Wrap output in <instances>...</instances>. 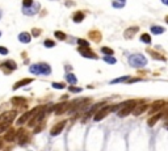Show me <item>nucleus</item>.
Here are the masks:
<instances>
[{
	"label": "nucleus",
	"instance_id": "nucleus-1",
	"mask_svg": "<svg viewBox=\"0 0 168 151\" xmlns=\"http://www.w3.org/2000/svg\"><path fill=\"white\" fill-rule=\"evenodd\" d=\"M129 65L134 68L145 67V66L147 65V59H146V57L143 55V54H139V53L131 54L129 57Z\"/></svg>",
	"mask_w": 168,
	"mask_h": 151
},
{
	"label": "nucleus",
	"instance_id": "nucleus-2",
	"mask_svg": "<svg viewBox=\"0 0 168 151\" xmlns=\"http://www.w3.org/2000/svg\"><path fill=\"white\" fill-rule=\"evenodd\" d=\"M30 72L33 75H50L51 74V67L47 63H36L29 67Z\"/></svg>",
	"mask_w": 168,
	"mask_h": 151
},
{
	"label": "nucleus",
	"instance_id": "nucleus-3",
	"mask_svg": "<svg viewBox=\"0 0 168 151\" xmlns=\"http://www.w3.org/2000/svg\"><path fill=\"white\" fill-rule=\"evenodd\" d=\"M135 105H137V101L135 100H130V101H127L126 102V105H125L124 108H121L120 112H118V117H126V116H129L130 113H133V109L135 108Z\"/></svg>",
	"mask_w": 168,
	"mask_h": 151
},
{
	"label": "nucleus",
	"instance_id": "nucleus-4",
	"mask_svg": "<svg viewBox=\"0 0 168 151\" xmlns=\"http://www.w3.org/2000/svg\"><path fill=\"white\" fill-rule=\"evenodd\" d=\"M41 108H42V107H36V108H33L32 110L25 112V113H24V114L20 117L19 120H17V125H20V126H21V125H23V123H25L26 121H28V120L30 118V117H33L36 113H37V112L41 110Z\"/></svg>",
	"mask_w": 168,
	"mask_h": 151
},
{
	"label": "nucleus",
	"instance_id": "nucleus-5",
	"mask_svg": "<svg viewBox=\"0 0 168 151\" xmlns=\"http://www.w3.org/2000/svg\"><path fill=\"white\" fill-rule=\"evenodd\" d=\"M39 8H41V4L37 1H33L32 5H29V7H23V13L25 15V16H34L36 13H38L39 12Z\"/></svg>",
	"mask_w": 168,
	"mask_h": 151
},
{
	"label": "nucleus",
	"instance_id": "nucleus-6",
	"mask_svg": "<svg viewBox=\"0 0 168 151\" xmlns=\"http://www.w3.org/2000/svg\"><path fill=\"white\" fill-rule=\"evenodd\" d=\"M78 51H79V54H80V55L84 57V58H91V59H97V58H99V57H97V54L89 49V46H88V47L79 46L78 47Z\"/></svg>",
	"mask_w": 168,
	"mask_h": 151
},
{
	"label": "nucleus",
	"instance_id": "nucleus-7",
	"mask_svg": "<svg viewBox=\"0 0 168 151\" xmlns=\"http://www.w3.org/2000/svg\"><path fill=\"white\" fill-rule=\"evenodd\" d=\"M66 123H67V121H60V122H58L57 125H54L53 128H51V130H50V135H51V137H57L58 134H60L62 130L65 129Z\"/></svg>",
	"mask_w": 168,
	"mask_h": 151
},
{
	"label": "nucleus",
	"instance_id": "nucleus-8",
	"mask_svg": "<svg viewBox=\"0 0 168 151\" xmlns=\"http://www.w3.org/2000/svg\"><path fill=\"white\" fill-rule=\"evenodd\" d=\"M0 67L5 68V72H12V71H15L17 68V65H16V62H15V60L8 59V60H5L3 65H0Z\"/></svg>",
	"mask_w": 168,
	"mask_h": 151
},
{
	"label": "nucleus",
	"instance_id": "nucleus-9",
	"mask_svg": "<svg viewBox=\"0 0 168 151\" xmlns=\"http://www.w3.org/2000/svg\"><path fill=\"white\" fill-rule=\"evenodd\" d=\"M138 32H139L138 26H130V28H127L124 32V38L125 40H131V38H134V36H135Z\"/></svg>",
	"mask_w": 168,
	"mask_h": 151
},
{
	"label": "nucleus",
	"instance_id": "nucleus-10",
	"mask_svg": "<svg viewBox=\"0 0 168 151\" xmlns=\"http://www.w3.org/2000/svg\"><path fill=\"white\" fill-rule=\"evenodd\" d=\"M108 113H109V107H104V108H101V109L97 112L96 114H95L93 120H95V121H101L104 117L108 116Z\"/></svg>",
	"mask_w": 168,
	"mask_h": 151
},
{
	"label": "nucleus",
	"instance_id": "nucleus-11",
	"mask_svg": "<svg viewBox=\"0 0 168 151\" xmlns=\"http://www.w3.org/2000/svg\"><path fill=\"white\" fill-rule=\"evenodd\" d=\"M147 54L150 57H152L155 60H161V62H166L167 58L163 55V54H160V53H158V51H155V50H152V49H147Z\"/></svg>",
	"mask_w": 168,
	"mask_h": 151
},
{
	"label": "nucleus",
	"instance_id": "nucleus-12",
	"mask_svg": "<svg viewBox=\"0 0 168 151\" xmlns=\"http://www.w3.org/2000/svg\"><path fill=\"white\" fill-rule=\"evenodd\" d=\"M164 102L163 100H159V101H155L154 104H152V107H151V109H150V114H154V113H156V112H159L161 109V108L164 107Z\"/></svg>",
	"mask_w": 168,
	"mask_h": 151
},
{
	"label": "nucleus",
	"instance_id": "nucleus-13",
	"mask_svg": "<svg viewBox=\"0 0 168 151\" xmlns=\"http://www.w3.org/2000/svg\"><path fill=\"white\" fill-rule=\"evenodd\" d=\"M17 116V112L16 110H11V112H7L1 116V120L5 121V122H12L15 120V117Z\"/></svg>",
	"mask_w": 168,
	"mask_h": 151
},
{
	"label": "nucleus",
	"instance_id": "nucleus-14",
	"mask_svg": "<svg viewBox=\"0 0 168 151\" xmlns=\"http://www.w3.org/2000/svg\"><path fill=\"white\" fill-rule=\"evenodd\" d=\"M146 110H147V104H139V105H135V108L133 109V114L134 116H140Z\"/></svg>",
	"mask_w": 168,
	"mask_h": 151
},
{
	"label": "nucleus",
	"instance_id": "nucleus-15",
	"mask_svg": "<svg viewBox=\"0 0 168 151\" xmlns=\"http://www.w3.org/2000/svg\"><path fill=\"white\" fill-rule=\"evenodd\" d=\"M85 19V13L83 11H76L74 15H72V21L76 24H79V23H81Z\"/></svg>",
	"mask_w": 168,
	"mask_h": 151
},
{
	"label": "nucleus",
	"instance_id": "nucleus-16",
	"mask_svg": "<svg viewBox=\"0 0 168 151\" xmlns=\"http://www.w3.org/2000/svg\"><path fill=\"white\" fill-rule=\"evenodd\" d=\"M88 37H89L91 40H93L95 42H100V41H101V38H103L101 37V33H100L99 30H96V29L91 30V32L88 33Z\"/></svg>",
	"mask_w": 168,
	"mask_h": 151
},
{
	"label": "nucleus",
	"instance_id": "nucleus-17",
	"mask_svg": "<svg viewBox=\"0 0 168 151\" xmlns=\"http://www.w3.org/2000/svg\"><path fill=\"white\" fill-rule=\"evenodd\" d=\"M33 81V79H30V78H25V79H21L19 80L16 84L13 86V89L16 91V89H19L20 87H24V86H26V84H30Z\"/></svg>",
	"mask_w": 168,
	"mask_h": 151
},
{
	"label": "nucleus",
	"instance_id": "nucleus-18",
	"mask_svg": "<svg viewBox=\"0 0 168 151\" xmlns=\"http://www.w3.org/2000/svg\"><path fill=\"white\" fill-rule=\"evenodd\" d=\"M15 138H16V131H15L12 128H8L7 129V134H5L4 139L7 141V142H12Z\"/></svg>",
	"mask_w": 168,
	"mask_h": 151
},
{
	"label": "nucleus",
	"instance_id": "nucleus-19",
	"mask_svg": "<svg viewBox=\"0 0 168 151\" xmlns=\"http://www.w3.org/2000/svg\"><path fill=\"white\" fill-rule=\"evenodd\" d=\"M30 40H32V37H30L29 33L23 32V33H20V34H19V41L23 42V44H29Z\"/></svg>",
	"mask_w": 168,
	"mask_h": 151
},
{
	"label": "nucleus",
	"instance_id": "nucleus-20",
	"mask_svg": "<svg viewBox=\"0 0 168 151\" xmlns=\"http://www.w3.org/2000/svg\"><path fill=\"white\" fill-rule=\"evenodd\" d=\"M150 30H151L152 34H163V33L166 32V29L160 25H152L151 28H150Z\"/></svg>",
	"mask_w": 168,
	"mask_h": 151
},
{
	"label": "nucleus",
	"instance_id": "nucleus-21",
	"mask_svg": "<svg viewBox=\"0 0 168 151\" xmlns=\"http://www.w3.org/2000/svg\"><path fill=\"white\" fill-rule=\"evenodd\" d=\"M161 117H163V113H161V112H159L158 114H154V116H152L151 118L148 120V126H154L155 123H156L161 118Z\"/></svg>",
	"mask_w": 168,
	"mask_h": 151
},
{
	"label": "nucleus",
	"instance_id": "nucleus-22",
	"mask_svg": "<svg viewBox=\"0 0 168 151\" xmlns=\"http://www.w3.org/2000/svg\"><path fill=\"white\" fill-rule=\"evenodd\" d=\"M125 4H126V0H113V1H112V5L114 8H117V9L124 8Z\"/></svg>",
	"mask_w": 168,
	"mask_h": 151
},
{
	"label": "nucleus",
	"instance_id": "nucleus-23",
	"mask_svg": "<svg viewBox=\"0 0 168 151\" xmlns=\"http://www.w3.org/2000/svg\"><path fill=\"white\" fill-rule=\"evenodd\" d=\"M139 40H140V42H143V44L150 45L151 44V36H150L148 33H142L140 37H139Z\"/></svg>",
	"mask_w": 168,
	"mask_h": 151
},
{
	"label": "nucleus",
	"instance_id": "nucleus-24",
	"mask_svg": "<svg viewBox=\"0 0 168 151\" xmlns=\"http://www.w3.org/2000/svg\"><path fill=\"white\" fill-rule=\"evenodd\" d=\"M65 78H66V80L68 81L70 84H76V83H78V79H76V76L74 74H70V72H68V74H66Z\"/></svg>",
	"mask_w": 168,
	"mask_h": 151
},
{
	"label": "nucleus",
	"instance_id": "nucleus-25",
	"mask_svg": "<svg viewBox=\"0 0 168 151\" xmlns=\"http://www.w3.org/2000/svg\"><path fill=\"white\" fill-rule=\"evenodd\" d=\"M54 37L57 38V40H60V41H65L66 38H67V36H66V33H63V32H60V30H57V32H54Z\"/></svg>",
	"mask_w": 168,
	"mask_h": 151
},
{
	"label": "nucleus",
	"instance_id": "nucleus-26",
	"mask_svg": "<svg viewBox=\"0 0 168 151\" xmlns=\"http://www.w3.org/2000/svg\"><path fill=\"white\" fill-rule=\"evenodd\" d=\"M100 51H101L104 55H113V54H114V50L111 49V47H108V46H103L101 49H100Z\"/></svg>",
	"mask_w": 168,
	"mask_h": 151
},
{
	"label": "nucleus",
	"instance_id": "nucleus-27",
	"mask_svg": "<svg viewBox=\"0 0 168 151\" xmlns=\"http://www.w3.org/2000/svg\"><path fill=\"white\" fill-rule=\"evenodd\" d=\"M104 62L109 63V65H114V63H117V59L113 55H104Z\"/></svg>",
	"mask_w": 168,
	"mask_h": 151
},
{
	"label": "nucleus",
	"instance_id": "nucleus-28",
	"mask_svg": "<svg viewBox=\"0 0 168 151\" xmlns=\"http://www.w3.org/2000/svg\"><path fill=\"white\" fill-rule=\"evenodd\" d=\"M130 79V76H122V78H117V79H114V80H112V81H109L111 84H117V83H122V81H127Z\"/></svg>",
	"mask_w": 168,
	"mask_h": 151
},
{
	"label": "nucleus",
	"instance_id": "nucleus-29",
	"mask_svg": "<svg viewBox=\"0 0 168 151\" xmlns=\"http://www.w3.org/2000/svg\"><path fill=\"white\" fill-rule=\"evenodd\" d=\"M28 139H29V137L26 135V133L25 134H23L20 137V141H19V143H20V146H25L26 144V142H28Z\"/></svg>",
	"mask_w": 168,
	"mask_h": 151
},
{
	"label": "nucleus",
	"instance_id": "nucleus-30",
	"mask_svg": "<svg viewBox=\"0 0 168 151\" xmlns=\"http://www.w3.org/2000/svg\"><path fill=\"white\" fill-rule=\"evenodd\" d=\"M12 104H15V105H19V104H21V102H25L26 100L24 97H12Z\"/></svg>",
	"mask_w": 168,
	"mask_h": 151
},
{
	"label": "nucleus",
	"instance_id": "nucleus-31",
	"mask_svg": "<svg viewBox=\"0 0 168 151\" xmlns=\"http://www.w3.org/2000/svg\"><path fill=\"white\" fill-rule=\"evenodd\" d=\"M42 33V29H39V28H33L32 29V37H39V34Z\"/></svg>",
	"mask_w": 168,
	"mask_h": 151
},
{
	"label": "nucleus",
	"instance_id": "nucleus-32",
	"mask_svg": "<svg viewBox=\"0 0 168 151\" xmlns=\"http://www.w3.org/2000/svg\"><path fill=\"white\" fill-rule=\"evenodd\" d=\"M78 45L79 46H83V47H88L89 46V42L83 40V38H78Z\"/></svg>",
	"mask_w": 168,
	"mask_h": 151
},
{
	"label": "nucleus",
	"instance_id": "nucleus-33",
	"mask_svg": "<svg viewBox=\"0 0 168 151\" xmlns=\"http://www.w3.org/2000/svg\"><path fill=\"white\" fill-rule=\"evenodd\" d=\"M44 46L45 47H54L55 46V42H54L53 40H45L44 41Z\"/></svg>",
	"mask_w": 168,
	"mask_h": 151
},
{
	"label": "nucleus",
	"instance_id": "nucleus-34",
	"mask_svg": "<svg viewBox=\"0 0 168 151\" xmlns=\"http://www.w3.org/2000/svg\"><path fill=\"white\" fill-rule=\"evenodd\" d=\"M51 86H53V88H55V89H65L66 88L65 83H53Z\"/></svg>",
	"mask_w": 168,
	"mask_h": 151
},
{
	"label": "nucleus",
	"instance_id": "nucleus-35",
	"mask_svg": "<svg viewBox=\"0 0 168 151\" xmlns=\"http://www.w3.org/2000/svg\"><path fill=\"white\" fill-rule=\"evenodd\" d=\"M8 128H9V122H5V121H3V123H0V133L5 131Z\"/></svg>",
	"mask_w": 168,
	"mask_h": 151
},
{
	"label": "nucleus",
	"instance_id": "nucleus-36",
	"mask_svg": "<svg viewBox=\"0 0 168 151\" xmlns=\"http://www.w3.org/2000/svg\"><path fill=\"white\" fill-rule=\"evenodd\" d=\"M68 91H70V92L78 93V92H81V88H78V87H74V86H71V87H68Z\"/></svg>",
	"mask_w": 168,
	"mask_h": 151
},
{
	"label": "nucleus",
	"instance_id": "nucleus-37",
	"mask_svg": "<svg viewBox=\"0 0 168 151\" xmlns=\"http://www.w3.org/2000/svg\"><path fill=\"white\" fill-rule=\"evenodd\" d=\"M33 4V0H23V7H29V5Z\"/></svg>",
	"mask_w": 168,
	"mask_h": 151
},
{
	"label": "nucleus",
	"instance_id": "nucleus-38",
	"mask_svg": "<svg viewBox=\"0 0 168 151\" xmlns=\"http://www.w3.org/2000/svg\"><path fill=\"white\" fill-rule=\"evenodd\" d=\"M9 53V51H8V49L5 46H0V54H3V55H7V54Z\"/></svg>",
	"mask_w": 168,
	"mask_h": 151
},
{
	"label": "nucleus",
	"instance_id": "nucleus-39",
	"mask_svg": "<svg viewBox=\"0 0 168 151\" xmlns=\"http://www.w3.org/2000/svg\"><path fill=\"white\" fill-rule=\"evenodd\" d=\"M142 79H140V78H133V79H129V81H126V83H137V81H140Z\"/></svg>",
	"mask_w": 168,
	"mask_h": 151
},
{
	"label": "nucleus",
	"instance_id": "nucleus-40",
	"mask_svg": "<svg viewBox=\"0 0 168 151\" xmlns=\"http://www.w3.org/2000/svg\"><path fill=\"white\" fill-rule=\"evenodd\" d=\"M42 129H44V125H39L38 128H36V129H34V134H37V133H39V131L42 130Z\"/></svg>",
	"mask_w": 168,
	"mask_h": 151
},
{
	"label": "nucleus",
	"instance_id": "nucleus-41",
	"mask_svg": "<svg viewBox=\"0 0 168 151\" xmlns=\"http://www.w3.org/2000/svg\"><path fill=\"white\" fill-rule=\"evenodd\" d=\"M66 5L67 7H71V5H74V3L72 1H66Z\"/></svg>",
	"mask_w": 168,
	"mask_h": 151
},
{
	"label": "nucleus",
	"instance_id": "nucleus-42",
	"mask_svg": "<svg viewBox=\"0 0 168 151\" xmlns=\"http://www.w3.org/2000/svg\"><path fill=\"white\" fill-rule=\"evenodd\" d=\"M161 3H163V4H166V5H168V0H160Z\"/></svg>",
	"mask_w": 168,
	"mask_h": 151
},
{
	"label": "nucleus",
	"instance_id": "nucleus-43",
	"mask_svg": "<svg viewBox=\"0 0 168 151\" xmlns=\"http://www.w3.org/2000/svg\"><path fill=\"white\" fill-rule=\"evenodd\" d=\"M164 128H166V129H167V130H168V121H167V122H166V123H164Z\"/></svg>",
	"mask_w": 168,
	"mask_h": 151
},
{
	"label": "nucleus",
	"instance_id": "nucleus-44",
	"mask_svg": "<svg viewBox=\"0 0 168 151\" xmlns=\"http://www.w3.org/2000/svg\"><path fill=\"white\" fill-rule=\"evenodd\" d=\"M1 147H3V139L0 138V149H1Z\"/></svg>",
	"mask_w": 168,
	"mask_h": 151
},
{
	"label": "nucleus",
	"instance_id": "nucleus-45",
	"mask_svg": "<svg viewBox=\"0 0 168 151\" xmlns=\"http://www.w3.org/2000/svg\"><path fill=\"white\" fill-rule=\"evenodd\" d=\"M164 21H166V23L168 24V15H167V16H166V17H164Z\"/></svg>",
	"mask_w": 168,
	"mask_h": 151
},
{
	"label": "nucleus",
	"instance_id": "nucleus-46",
	"mask_svg": "<svg viewBox=\"0 0 168 151\" xmlns=\"http://www.w3.org/2000/svg\"><path fill=\"white\" fill-rule=\"evenodd\" d=\"M1 16H3V12H1V9H0V19H1Z\"/></svg>",
	"mask_w": 168,
	"mask_h": 151
},
{
	"label": "nucleus",
	"instance_id": "nucleus-47",
	"mask_svg": "<svg viewBox=\"0 0 168 151\" xmlns=\"http://www.w3.org/2000/svg\"><path fill=\"white\" fill-rule=\"evenodd\" d=\"M0 37H1V32H0Z\"/></svg>",
	"mask_w": 168,
	"mask_h": 151
},
{
	"label": "nucleus",
	"instance_id": "nucleus-48",
	"mask_svg": "<svg viewBox=\"0 0 168 151\" xmlns=\"http://www.w3.org/2000/svg\"><path fill=\"white\" fill-rule=\"evenodd\" d=\"M0 120H1V117H0Z\"/></svg>",
	"mask_w": 168,
	"mask_h": 151
}]
</instances>
